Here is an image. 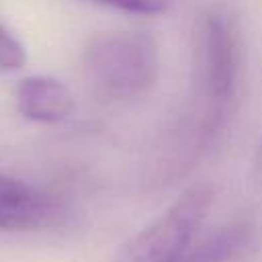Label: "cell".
I'll return each mask as SVG.
<instances>
[{
	"label": "cell",
	"mask_w": 262,
	"mask_h": 262,
	"mask_svg": "<svg viewBox=\"0 0 262 262\" xmlns=\"http://www.w3.org/2000/svg\"><path fill=\"white\" fill-rule=\"evenodd\" d=\"M246 239L248 227L244 223L225 225L201 242L194 239L180 262H227L244 248Z\"/></svg>",
	"instance_id": "6"
},
{
	"label": "cell",
	"mask_w": 262,
	"mask_h": 262,
	"mask_svg": "<svg viewBox=\"0 0 262 262\" xmlns=\"http://www.w3.org/2000/svg\"><path fill=\"white\" fill-rule=\"evenodd\" d=\"M213 186H188L164 213L137 231L117 256V262H180L194 244L213 205Z\"/></svg>",
	"instance_id": "3"
},
{
	"label": "cell",
	"mask_w": 262,
	"mask_h": 262,
	"mask_svg": "<svg viewBox=\"0 0 262 262\" xmlns=\"http://www.w3.org/2000/svg\"><path fill=\"white\" fill-rule=\"evenodd\" d=\"M88 90L102 102H121L145 94L160 76V51L143 31L96 35L82 57Z\"/></svg>",
	"instance_id": "2"
},
{
	"label": "cell",
	"mask_w": 262,
	"mask_h": 262,
	"mask_svg": "<svg viewBox=\"0 0 262 262\" xmlns=\"http://www.w3.org/2000/svg\"><path fill=\"white\" fill-rule=\"evenodd\" d=\"M104 6L117 8L127 14H141V16H156L168 10L172 0H96Z\"/></svg>",
	"instance_id": "8"
},
{
	"label": "cell",
	"mask_w": 262,
	"mask_h": 262,
	"mask_svg": "<svg viewBox=\"0 0 262 262\" xmlns=\"http://www.w3.org/2000/svg\"><path fill=\"white\" fill-rule=\"evenodd\" d=\"M14 104L33 123H61L76 108L70 88L51 76L23 78L14 88Z\"/></svg>",
	"instance_id": "4"
},
{
	"label": "cell",
	"mask_w": 262,
	"mask_h": 262,
	"mask_svg": "<svg viewBox=\"0 0 262 262\" xmlns=\"http://www.w3.org/2000/svg\"><path fill=\"white\" fill-rule=\"evenodd\" d=\"M239 45L225 10L211 8L192 35L188 100L168 135L174 164H190L223 131L237 88Z\"/></svg>",
	"instance_id": "1"
},
{
	"label": "cell",
	"mask_w": 262,
	"mask_h": 262,
	"mask_svg": "<svg viewBox=\"0 0 262 262\" xmlns=\"http://www.w3.org/2000/svg\"><path fill=\"white\" fill-rule=\"evenodd\" d=\"M55 215V205L33 186L0 174V229L25 231L47 225Z\"/></svg>",
	"instance_id": "5"
},
{
	"label": "cell",
	"mask_w": 262,
	"mask_h": 262,
	"mask_svg": "<svg viewBox=\"0 0 262 262\" xmlns=\"http://www.w3.org/2000/svg\"><path fill=\"white\" fill-rule=\"evenodd\" d=\"M27 61V51L23 47V43L0 25V70L4 72H12V70H20Z\"/></svg>",
	"instance_id": "7"
},
{
	"label": "cell",
	"mask_w": 262,
	"mask_h": 262,
	"mask_svg": "<svg viewBox=\"0 0 262 262\" xmlns=\"http://www.w3.org/2000/svg\"><path fill=\"white\" fill-rule=\"evenodd\" d=\"M256 180L262 184V143L258 149V160H256Z\"/></svg>",
	"instance_id": "9"
}]
</instances>
